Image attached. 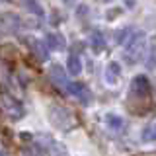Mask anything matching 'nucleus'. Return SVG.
<instances>
[{
	"label": "nucleus",
	"mask_w": 156,
	"mask_h": 156,
	"mask_svg": "<svg viewBox=\"0 0 156 156\" xmlns=\"http://www.w3.org/2000/svg\"><path fill=\"white\" fill-rule=\"evenodd\" d=\"M146 33L144 31H135L131 33L129 39H125V58L129 65H135L139 62L140 58L144 57V51H146Z\"/></svg>",
	"instance_id": "nucleus-1"
},
{
	"label": "nucleus",
	"mask_w": 156,
	"mask_h": 156,
	"mask_svg": "<svg viewBox=\"0 0 156 156\" xmlns=\"http://www.w3.org/2000/svg\"><path fill=\"white\" fill-rule=\"evenodd\" d=\"M49 121L58 131H70L76 127V119L66 107L62 105H51L49 107Z\"/></svg>",
	"instance_id": "nucleus-2"
},
{
	"label": "nucleus",
	"mask_w": 156,
	"mask_h": 156,
	"mask_svg": "<svg viewBox=\"0 0 156 156\" xmlns=\"http://www.w3.org/2000/svg\"><path fill=\"white\" fill-rule=\"evenodd\" d=\"M0 109H2V113L6 115L10 121H20L26 115L23 105L10 94H0Z\"/></svg>",
	"instance_id": "nucleus-3"
},
{
	"label": "nucleus",
	"mask_w": 156,
	"mask_h": 156,
	"mask_svg": "<svg viewBox=\"0 0 156 156\" xmlns=\"http://www.w3.org/2000/svg\"><path fill=\"white\" fill-rule=\"evenodd\" d=\"M66 94H70L72 98H76V100H80L84 105H90L92 100H94V96H92V92L88 90L84 84H80V82H68L66 88H65Z\"/></svg>",
	"instance_id": "nucleus-4"
},
{
	"label": "nucleus",
	"mask_w": 156,
	"mask_h": 156,
	"mask_svg": "<svg viewBox=\"0 0 156 156\" xmlns=\"http://www.w3.org/2000/svg\"><path fill=\"white\" fill-rule=\"evenodd\" d=\"M150 90H152V86H150L148 78L139 74L133 78V82H131V94H133L135 98H146L150 94Z\"/></svg>",
	"instance_id": "nucleus-5"
},
{
	"label": "nucleus",
	"mask_w": 156,
	"mask_h": 156,
	"mask_svg": "<svg viewBox=\"0 0 156 156\" xmlns=\"http://www.w3.org/2000/svg\"><path fill=\"white\" fill-rule=\"evenodd\" d=\"M51 80H53V84H55L57 88H61V90H65L66 84H68V78H66V72L62 70V66H58V65H53L51 66Z\"/></svg>",
	"instance_id": "nucleus-6"
},
{
	"label": "nucleus",
	"mask_w": 156,
	"mask_h": 156,
	"mask_svg": "<svg viewBox=\"0 0 156 156\" xmlns=\"http://www.w3.org/2000/svg\"><path fill=\"white\" fill-rule=\"evenodd\" d=\"M105 80L109 82V84H117L119 82V78H121V65L117 61H111V62H107V66H105Z\"/></svg>",
	"instance_id": "nucleus-7"
},
{
	"label": "nucleus",
	"mask_w": 156,
	"mask_h": 156,
	"mask_svg": "<svg viewBox=\"0 0 156 156\" xmlns=\"http://www.w3.org/2000/svg\"><path fill=\"white\" fill-rule=\"evenodd\" d=\"M29 47H31L33 55H35L39 61H47V58H49L47 45H45V43H41L39 39H31V41H29Z\"/></svg>",
	"instance_id": "nucleus-8"
},
{
	"label": "nucleus",
	"mask_w": 156,
	"mask_h": 156,
	"mask_svg": "<svg viewBox=\"0 0 156 156\" xmlns=\"http://www.w3.org/2000/svg\"><path fill=\"white\" fill-rule=\"evenodd\" d=\"M105 125L109 127L111 131H123V127H125V119L121 115H117V113H107L105 115Z\"/></svg>",
	"instance_id": "nucleus-9"
},
{
	"label": "nucleus",
	"mask_w": 156,
	"mask_h": 156,
	"mask_svg": "<svg viewBox=\"0 0 156 156\" xmlns=\"http://www.w3.org/2000/svg\"><path fill=\"white\" fill-rule=\"evenodd\" d=\"M47 47L57 49V51H65L66 49V41L61 33H49L47 35Z\"/></svg>",
	"instance_id": "nucleus-10"
},
{
	"label": "nucleus",
	"mask_w": 156,
	"mask_h": 156,
	"mask_svg": "<svg viewBox=\"0 0 156 156\" xmlns=\"http://www.w3.org/2000/svg\"><path fill=\"white\" fill-rule=\"evenodd\" d=\"M90 47H92V51L94 53H101L105 49V37H104V33L101 31H94L90 35Z\"/></svg>",
	"instance_id": "nucleus-11"
},
{
	"label": "nucleus",
	"mask_w": 156,
	"mask_h": 156,
	"mask_svg": "<svg viewBox=\"0 0 156 156\" xmlns=\"http://www.w3.org/2000/svg\"><path fill=\"white\" fill-rule=\"evenodd\" d=\"M66 70L70 72L72 76H76V74L82 72V62H80V57H78L76 53H70V57H68V61H66Z\"/></svg>",
	"instance_id": "nucleus-12"
},
{
	"label": "nucleus",
	"mask_w": 156,
	"mask_h": 156,
	"mask_svg": "<svg viewBox=\"0 0 156 156\" xmlns=\"http://www.w3.org/2000/svg\"><path fill=\"white\" fill-rule=\"evenodd\" d=\"M22 4L31 14H35V16H43V8H41V4H39L37 0H22Z\"/></svg>",
	"instance_id": "nucleus-13"
},
{
	"label": "nucleus",
	"mask_w": 156,
	"mask_h": 156,
	"mask_svg": "<svg viewBox=\"0 0 156 156\" xmlns=\"http://www.w3.org/2000/svg\"><path fill=\"white\" fill-rule=\"evenodd\" d=\"M49 144H51L53 156H68V152L65 150V146H62L61 143H57V140H49Z\"/></svg>",
	"instance_id": "nucleus-14"
},
{
	"label": "nucleus",
	"mask_w": 156,
	"mask_h": 156,
	"mask_svg": "<svg viewBox=\"0 0 156 156\" xmlns=\"http://www.w3.org/2000/svg\"><path fill=\"white\" fill-rule=\"evenodd\" d=\"M23 156H45V148H43V146H37V144L27 146V148L23 150Z\"/></svg>",
	"instance_id": "nucleus-15"
},
{
	"label": "nucleus",
	"mask_w": 156,
	"mask_h": 156,
	"mask_svg": "<svg viewBox=\"0 0 156 156\" xmlns=\"http://www.w3.org/2000/svg\"><path fill=\"white\" fill-rule=\"evenodd\" d=\"M143 140H156V125L154 127H146L143 131Z\"/></svg>",
	"instance_id": "nucleus-16"
},
{
	"label": "nucleus",
	"mask_w": 156,
	"mask_h": 156,
	"mask_svg": "<svg viewBox=\"0 0 156 156\" xmlns=\"http://www.w3.org/2000/svg\"><path fill=\"white\" fill-rule=\"evenodd\" d=\"M127 33H131V29H121V31H117L115 33V39H117V43H125L123 39H125V35Z\"/></svg>",
	"instance_id": "nucleus-17"
},
{
	"label": "nucleus",
	"mask_w": 156,
	"mask_h": 156,
	"mask_svg": "<svg viewBox=\"0 0 156 156\" xmlns=\"http://www.w3.org/2000/svg\"><path fill=\"white\" fill-rule=\"evenodd\" d=\"M22 139L23 140H31V135H29V133H22Z\"/></svg>",
	"instance_id": "nucleus-18"
},
{
	"label": "nucleus",
	"mask_w": 156,
	"mask_h": 156,
	"mask_svg": "<svg viewBox=\"0 0 156 156\" xmlns=\"http://www.w3.org/2000/svg\"><path fill=\"white\" fill-rule=\"evenodd\" d=\"M62 2H65L66 6H72V4H76V0H62Z\"/></svg>",
	"instance_id": "nucleus-19"
},
{
	"label": "nucleus",
	"mask_w": 156,
	"mask_h": 156,
	"mask_svg": "<svg viewBox=\"0 0 156 156\" xmlns=\"http://www.w3.org/2000/svg\"><path fill=\"white\" fill-rule=\"evenodd\" d=\"M0 156H8V154H6V152H4V150H2V148H0Z\"/></svg>",
	"instance_id": "nucleus-20"
},
{
	"label": "nucleus",
	"mask_w": 156,
	"mask_h": 156,
	"mask_svg": "<svg viewBox=\"0 0 156 156\" xmlns=\"http://www.w3.org/2000/svg\"><path fill=\"white\" fill-rule=\"evenodd\" d=\"M104 2H109V0H104Z\"/></svg>",
	"instance_id": "nucleus-21"
}]
</instances>
